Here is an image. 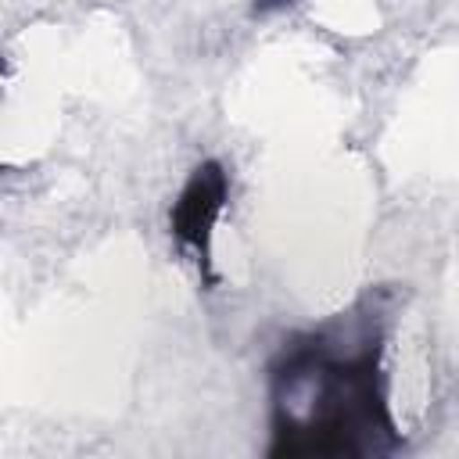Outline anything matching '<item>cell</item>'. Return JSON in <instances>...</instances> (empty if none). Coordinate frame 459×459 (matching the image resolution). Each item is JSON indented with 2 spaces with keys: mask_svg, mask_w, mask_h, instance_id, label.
Returning a JSON list of instances; mask_svg holds the SVG:
<instances>
[{
  "mask_svg": "<svg viewBox=\"0 0 459 459\" xmlns=\"http://www.w3.org/2000/svg\"><path fill=\"white\" fill-rule=\"evenodd\" d=\"M226 201H230V172L222 169V161L208 158L190 172V179L183 183V190L176 194L169 208V233L197 255V265L208 283L215 280L212 276V233H215V222Z\"/></svg>",
  "mask_w": 459,
  "mask_h": 459,
  "instance_id": "cell-2",
  "label": "cell"
},
{
  "mask_svg": "<svg viewBox=\"0 0 459 459\" xmlns=\"http://www.w3.org/2000/svg\"><path fill=\"white\" fill-rule=\"evenodd\" d=\"M387 319L391 290L377 287L280 344L269 362V455L366 459L402 448L384 384Z\"/></svg>",
  "mask_w": 459,
  "mask_h": 459,
  "instance_id": "cell-1",
  "label": "cell"
},
{
  "mask_svg": "<svg viewBox=\"0 0 459 459\" xmlns=\"http://www.w3.org/2000/svg\"><path fill=\"white\" fill-rule=\"evenodd\" d=\"M283 4H294V0H262V7H283Z\"/></svg>",
  "mask_w": 459,
  "mask_h": 459,
  "instance_id": "cell-3",
  "label": "cell"
}]
</instances>
